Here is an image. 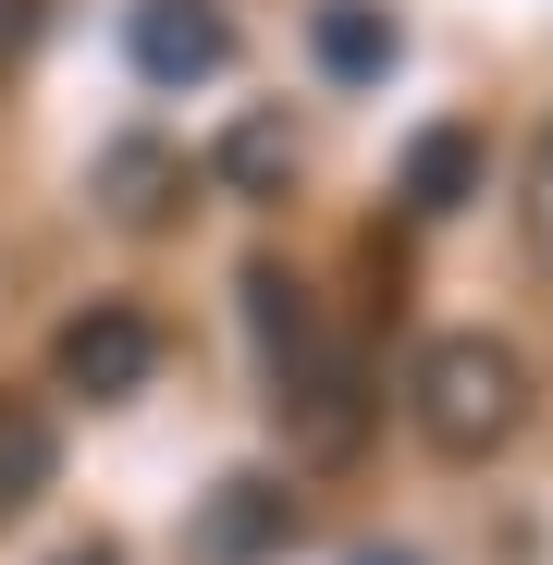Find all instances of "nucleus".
Listing matches in <instances>:
<instances>
[{"label":"nucleus","instance_id":"1","mask_svg":"<svg viewBox=\"0 0 553 565\" xmlns=\"http://www.w3.org/2000/svg\"><path fill=\"white\" fill-rule=\"evenodd\" d=\"M517 394H529V369H517V344H492V332H443V344H418V369H406V406H418V430H430L443 455H492V443L517 430Z\"/></svg>","mask_w":553,"mask_h":565},{"label":"nucleus","instance_id":"2","mask_svg":"<svg viewBox=\"0 0 553 565\" xmlns=\"http://www.w3.org/2000/svg\"><path fill=\"white\" fill-rule=\"evenodd\" d=\"M270 418H284V443H296V455H320V467H332V455H357V443H369V382H357V356L320 332V344L284 369V382H270Z\"/></svg>","mask_w":553,"mask_h":565},{"label":"nucleus","instance_id":"3","mask_svg":"<svg viewBox=\"0 0 553 565\" xmlns=\"http://www.w3.org/2000/svg\"><path fill=\"white\" fill-rule=\"evenodd\" d=\"M50 369H62V394L124 406V394H148V369H160V320L148 308H74L62 344H50Z\"/></svg>","mask_w":553,"mask_h":565},{"label":"nucleus","instance_id":"4","mask_svg":"<svg viewBox=\"0 0 553 565\" xmlns=\"http://www.w3.org/2000/svg\"><path fill=\"white\" fill-rule=\"evenodd\" d=\"M124 50H136L148 86H210V74L234 62V25H222V0H136Z\"/></svg>","mask_w":553,"mask_h":565},{"label":"nucleus","instance_id":"5","mask_svg":"<svg viewBox=\"0 0 553 565\" xmlns=\"http://www.w3.org/2000/svg\"><path fill=\"white\" fill-rule=\"evenodd\" d=\"M480 172H492L480 124H430V136L406 148V172H394V198H406L418 222H443V210H468V198H480Z\"/></svg>","mask_w":553,"mask_h":565},{"label":"nucleus","instance_id":"6","mask_svg":"<svg viewBox=\"0 0 553 565\" xmlns=\"http://www.w3.org/2000/svg\"><path fill=\"white\" fill-rule=\"evenodd\" d=\"M308 38H320V74H332V86H382V74L406 62V25L382 13V0H320Z\"/></svg>","mask_w":553,"mask_h":565},{"label":"nucleus","instance_id":"7","mask_svg":"<svg viewBox=\"0 0 553 565\" xmlns=\"http://www.w3.org/2000/svg\"><path fill=\"white\" fill-rule=\"evenodd\" d=\"M50 480H62V430H50V406H38V394H0V516H25Z\"/></svg>","mask_w":553,"mask_h":565},{"label":"nucleus","instance_id":"8","mask_svg":"<svg viewBox=\"0 0 553 565\" xmlns=\"http://www.w3.org/2000/svg\"><path fill=\"white\" fill-rule=\"evenodd\" d=\"M246 332H258V369L284 382V369H296V356L320 344V320H308V282L258 258V270H246Z\"/></svg>","mask_w":553,"mask_h":565},{"label":"nucleus","instance_id":"9","mask_svg":"<svg viewBox=\"0 0 553 565\" xmlns=\"http://www.w3.org/2000/svg\"><path fill=\"white\" fill-rule=\"evenodd\" d=\"M284 529H296V516H284V492H270V480H222V504H210V529H198V541H210L222 565H246V553H270Z\"/></svg>","mask_w":553,"mask_h":565},{"label":"nucleus","instance_id":"10","mask_svg":"<svg viewBox=\"0 0 553 565\" xmlns=\"http://www.w3.org/2000/svg\"><path fill=\"white\" fill-rule=\"evenodd\" d=\"M234 198H284V172H296V136H284V111H246L234 136H222V160H210Z\"/></svg>","mask_w":553,"mask_h":565},{"label":"nucleus","instance_id":"11","mask_svg":"<svg viewBox=\"0 0 553 565\" xmlns=\"http://www.w3.org/2000/svg\"><path fill=\"white\" fill-rule=\"evenodd\" d=\"M160 184H172V160H160V148H111V210H124V222H160V210H172Z\"/></svg>","mask_w":553,"mask_h":565},{"label":"nucleus","instance_id":"12","mask_svg":"<svg viewBox=\"0 0 553 565\" xmlns=\"http://www.w3.org/2000/svg\"><path fill=\"white\" fill-rule=\"evenodd\" d=\"M529 246L553 258V124H541V148H529Z\"/></svg>","mask_w":553,"mask_h":565},{"label":"nucleus","instance_id":"13","mask_svg":"<svg viewBox=\"0 0 553 565\" xmlns=\"http://www.w3.org/2000/svg\"><path fill=\"white\" fill-rule=\"evenodd\" d=\"M25 38H38V0H0V62H13Z\"/></svg>","mask_w":553,"mask_h":565},{"label":"nucleus","instance_id":"14","mask_svg":"<svg viewBox=\"0 0 553 565\" xmlns=\"http://www.w3.org/2000/svg\"><path fill=\"white\" fill-rule=\"evenodd\" d=\"M62 565H124V553H111V541H74V553H62Z\"/></svg>","mask_w":553,"mask_h":565},{"label":"nucleus","instance_id":"15","mask_svg":"<svg viewBox=\"0 0 553 565\" xmlns=\"http://www.w3.org/2000/svg\"><path fill=\"white\" fill-rule=\"evenodd\" d=\"M357 565H418V553H357Z\"/></svg>","mask_w":553,"mask_h":565}]
</instances>
